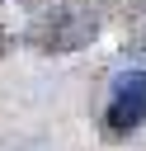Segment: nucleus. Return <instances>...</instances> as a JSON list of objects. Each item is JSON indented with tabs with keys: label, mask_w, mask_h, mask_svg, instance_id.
<instances>
[{
	"label": "nucleus",
	"mask_w": 146,
	"mask_h": 151,
	"mask_svg": "<svg viewBox=\"0 0 146 151\" xmlns=\"http://www.w3.org/2000/svg\"><path fill=\"white\" fill-rule=\"evenodd\" d=\"M141 113H146V76L132 71V76L118 80V90H113V99H108V132H113V137L132 132V127L141 123Z\"/></svg>",
	"instance_id": "1"
}]
</instances>
